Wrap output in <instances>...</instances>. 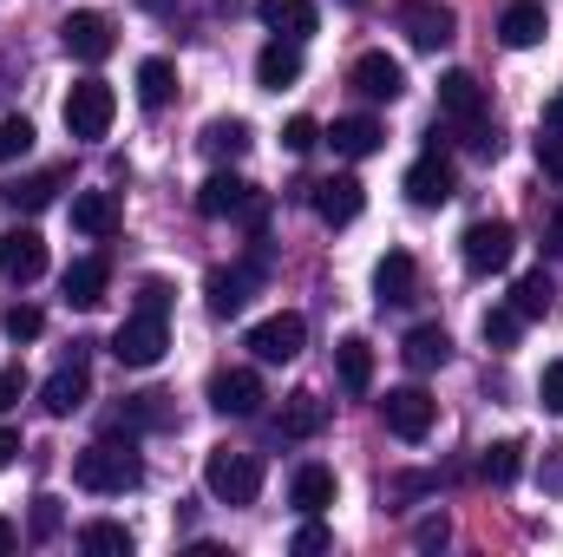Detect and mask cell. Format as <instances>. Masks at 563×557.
<instances>
[{"mask_svg":"<svg viewBox=\"0 0 563 557\" xmlns=\"http://www.w3.org/2000/svg\"><path fill=\"white\" fill-rule=\"evenodd\" d=\"M73 479H79L86 492H99V499H125V492H139L144 485V459H139V446H132V433H125V439H92V446L73 459Z\"/></svg>","mask_w":563,"mask_h":557,"instance_id":"6da1fadb","label":"cell"},{"mask_svg":"<svg viewBox=\"0 0 563 557\" xmlns=\"http://www.w3.org/2000/svg\"><path fill=\"white\" fill-rule=\"evenodd\" d=\"M203 485H210L217 505H256V492H263V459H256V452H236V446H217V452L203 459Z\"/></svg>","mask_w":563,"mask_h":557,"instance_id":"7a4b0ae2","label":"cell"},{"mask_svg":"<svg viewBox=\"0 0 563 557\" xmlns=\"http://www.w3.org/2000/svg\"><path fill=\"white\" fill-rule=\"evenodd\" d=\"M459 256H465L472 276H498V270H511V256H518V230H511L505 217H478V223L459 237Z\"/></svg>","mask_w":563,"mask_h":557,"instance_id":"3957f363","label":"cell"},{"mask_svg":"<svg viewBox=\"0 0 563 557\" xmlns=\"http://www.w3.org/2000/svg\"><path fill=\"white\" fill-rule=\"evenodd\" d=\"M164 348H170V328H164V315H151V308H132V315L119 321V335H112L119 368H157Z\"/></svg>","mask_w":563,"mask_h":557,"instance_id":"277c9868","label":"cell"},{"mask_svg":"<svg viewBox=\"0 0 563 557\" xmlns=\"http://www.w3.org/2000/svg\"><path fill=\"white\" fill-rule=\"evenodd\" d=\"M112 119H119V92H112L106 79H79V86L66 92V132H73V139H106Z\"/></svg>","mask_w":563,"mask_h":557,"instance_id":"5b68a950","label":"cell"},{"mask_svg":"<svg viewBox=\"0 0 563 557\" xmlns=\"http://www.w3.org/2000/svg\"><path fill=\"white\" fill-rule=\"evenodd\" d=\"M394 26H400L420 53H439V46H452L459 13H452L445 0H400V7H394Z\"/></svg>","mask_w":563,"mask_h":557,"instance_id":"8992f818","label":"cell"},{"mask_svg":"<svg viewBox=\"0 0 563 557\" xmlns=\"http://www.w3.org/2000/svg\"><path fill=\"white\" fill-rule=\"evenodd\" d=\"M59 46H66L73 59H86V66H99V59H112V46H119V33H112V20H106L99 7H73V13L59 20Z\"/></svg>","mask_w":563,"mask_h":557,"instance_id":"52a82bcc","label":"cell"},{"mask_svg":"<svg viewBox=\"0 0 563 557\" xmlns=\"http://www.w3.org/2000/svg\"><path fill=\"white\" fill-rule=\"evenodd\" d=\"M256 288H263V250H256L250 263H236V270H210V282H203V295H210V315H217V321L243 315Z\"/></svg>","mask_w":563,"mask_h":557,"instance_id":"ba28073f","label":"cell"},{"mask_svg":"<svg viewBox=\"0 0 563 557\" xmlns=\"http://www.w3.org/2000/svg\"><path fill=\"white\" fill-rule=\"evenodd\" d=\"M301 348H308V321H301L295 308H282V315H263V321L250 328V354H256V361H269V368L295 361Z\"/></svg>","mask_w":563,"mask_h":557,"instance_id":"9c48e42d","label":"cell"},{"mask_svg":"<svg viewBox=\"0 0 563 557\" xmlns=\"http://www.w3.org/2000/svg\"><path fill=\"white\" fill-rule=\"evenodd\" d=\"M0 276L20 282V288L46 276V237H40L33 223H13V230H0Z\"/></svg>","mask_w":563,"mask_h":557,"instance_id":"30bf717a","label":"cell"},{"mask_svg":"<svg viewBox=\"0 0 563 557\" xmlns=\"http://www.w3.org/2000/svg\"><path fill=\"white\" fill-rule=\"evenodd\" d=\"M380 419H387L394 439H426L432 419H439V401H432L426 387H394V394L380 401Z\"/></svg>","mask_w":563,"mask_h":557,"instance_id":"8fae6325","label":"cell"},{"mask_svg":"<svg viewBox=\"0 0 563 557\" xmlns=\"http://www.w3.org/2000/svg\"><path fill=\"white\" fill-rule=\"evenodd\" d=\"M452 190H459V171H452V157H445V151H439V139H432V144H426V157L407 171V197H413L420 210H439Z\"/></svg>","mask_w":563,"mask_h":557,"instance_id":"7c38bea8","label":"cell"},{"mask_svg":"<svg viewBox=\"0 0 563 557\" xmlns=\"http://www.w3.org/2000/svg\"><path fill=\"white\" fill-rule=\"evenodd\" d=\"M210 407L223 419H256L263 414V374L256 368H230L210 381Z\"/></svg>","mask_w":563,"mask_h":557,"instance_id":"4fadbf2b","label":"cell"},{"mask_svg":"<svg viewBox=\"0 0 563 557\" xmlns=\"http://www.w3.org/2000/svg\"><path fill=\"white\" fill-rule=\"evenodd\" d=\"M347 86H354L361 99H374V106H380V99L394 106V99L407 92V66H400L394 53H361V59H354V73H347Z\"/></svg>","mask_w":563,"mask_h":557,"instance_id":"5bb4252c","label":"cell"},{"mask_svg":"<svg viewBox=\"0 0 563 557\" xmlns=\"http://www.w3.org/2000/svg\"><path fill=\"white\" fill-rule=\"evenodd\" d=\"M308 204H314V217H321V223L347 230V223L361 217L367 190H361V177H321V184H308Z\"/></svg>","mask_w":563,"mask_h":557,"instance_id":"9a60e30c","label":"cell"},{"mask_svg":"<svg viewBox=\"0 0 563 557\" xmlns=\"http://www.w3.org/2000/svg\"><path fill=\"white\" fill-rule=\"evenodd\" d=\"M420 295V263L407 256V250H387L380 263H374V302L380 308H407Z\"/></svg>","mask_w":563,"mask_h":557,"instance_id":"2e32d148","label":"cell"},{"mask_svg":"<svg viewBox=\"0 0 563 557\" xmlns=\"http://www.w3.org/2000/svg\"><path fill=\"white\" fill-rule=\"evenodd\" d=\"M544 33H551V13H544V0H511V7L498 13V40H505L511 53L538 46Z\"/></svg>","mask_w":563,"mask_h":557,"instance_id":"e0dca14e","label":"cell"},{"mask_svg":"<svg viewBox=\"0 0 563 557\" xmlns=\"http://www.w3.org/2000/svg\"><path fill=\"white\" fill-rule=\"evenodd\" d=\"M256 197H263V190H250L236 171H217V177H203V190H197V210H203V217H243Z\"/></svg>","mask_w":563,"mask_h":557,"instance_id":"ac0fdd59","label":"cell"},{"mask_svg":"<svg viewBox=\"0 0 563 557\" xmlns=\"http://www.w3.org/2000/svg\"><path fill=\"white\" fill-rule=\"evenodd\" d=\"M73 230L92 237V243L119 237V197L112 190H73Z\"/></svg>","mask_w":563,"mask_h":557,"instance_id":"d6986e66","label":"cell"},{"mask_svg":"<svg viewBox=\"0 0 563 557\" xmlns=\"http://www.w3.org/2000/svg\"><path fill=\"white\" fill-rule=\"evenodd\" d=\"M86 401H92V381H86V361H66V368H59V374H53V381L40 387V407H46L53 419L79 414Z\"/></svg>","mask_w":563,"mask_h":557,"instance_id":"ffe728a7","label":"cell"},{"mask_svg":"<svg viewBox=\"0 0 563 557\" xmlns=\"http://www.w3.org/2000/svg\"><path fill=\"white\" fill-rule=\"evenodd\" d=\"M301 79V40H269L263 53H256V86L263 92H282V86H295Z\"/></svg>","mask_w":563,"mask_h":557,"instance_id":"44dd1931","label":"cell"},{"mask_svg":"<svg viewBox=\"0 0 563 557\" xmlns=\"http://www.w3.org/2000/svg\"><path fill=\"white\" fill-rule=\"evenodd\" d=\"M439 112H445L452 125L485 119V86H478L472 73H445V79H439Z\"/></svg>","mask_w":563,"mask_h":557,"instance_id":"7402d4cb","label":"cell"},{"mask_svg":"<svg viewBox=\"0 0 563 557\" xmlns=\"http://www.w3.org/2000/svg\"><path fill=\"white\" fill-rule=\"evenodd\" d=\"M59 190H66V171H59V164H53V171H33V177H13V184H0V197H7L13 210H26V217H33V210H46Z\"/></svg>","mask_w":563,"mask_h":557,"instance_id":"603a6c76","label":"cell"},{"mask_svg":"<svg viewBox=\"0 0 563 557\" xmlns=\"http://www.w3.org/2000/svg\"><path fill=\"white\" fill-rule=\"evenodd\" d=\"M288 505H295L301 518H321V512L334 505V472H328V466H301V472L288 479Z\"/></svg>","mask_w":563,"mask_h":557,"instance_id":"cb8c5ba5","label":"cell"},{"mask_svg":"<svg viewBox=\"0 0 563 557\" xmlns=\"http://www.w3.org/2000/svg\"><path fill=\"white\" fill-rule=\"evenodd\" d=\"M106 288H112V263H106V256H79V263L66 270V302H73V308H99Z\"/></svg>","mask_w":563,"mask_h":557,"instance_id":"d4e9b609","label":"cell"},{"mask_svg":"<svg viewBox=\"0 0 563 557\" xmlns=\"http://www.w3.org/2000/svg\"><path fill=\"white\" fill-rule=\"evenodd\" d=\"M400 354H407V368H413V374H432V368H445V361H452V335H445L439 321H420V328L400 341Z\"/></svg>","mask_w":563,"mask_h":557,"instance_id":"484cf974","label":"cell"},{"mask_svg":"<svg viewBox=\"0 0 563 557\" xmlns=\"http://www.w3.org/2000/svg\"><path fill=\"white\" fill-rule=\"evenodd\" d=\"M256 20L282 40H301V33H314V0H256Z\"/></svg>","mask_w":563,"mask_h":557,"instance_id":"4316f807","label":"cell"},{"mask_svg":"<svg viewBox=\"0 0 563 557\" xmlns=\"http://www.w3.org/2000/svg\"><path fill=\"white\" fill-rule=\"evenodd\" d=\"M321 426H328V401H321V394L301 387V394L282 401V439H314Z\"/></svg>","mask_w":563,"mask_h":557,"instance_id":"83f0119b","label":"cell"},{"mask_svg":"<svg viewBox=\"0 0 563 557\" xmlns=\"http://www.w3.org/2000/svg\"><path fill=\"white\" fill-rule=\"evenodd\" d=\"M334 374H341L347 394H367V387H374V348H367L361 335H347V341L334 348Z\"/></svg>","mask_w":563,"mask_h":557,"instance_id":"f1b7e54d","label":"cell"},{"mask_svg":"<svg viewBox=\"0 0 563 557\" xmlns=\"http://www.w3.org/2000/svg\"><path fill=\"white\" fill-rule=\"evenodd\" d=\"M328 139H334L341 157H374V151L387 144V132H380V119H367V112H361V119H334V132H328Z\"/></svg>","mask_w":563,"mask_h":557,"instance_id":"f546056e","label":"cell"},{"mask_svg":"<svg viewBox=\"0 0 563 557\" xmlns=\"http://www.w3.org/2000/svg\"><path fill=\"white\" fill-rule=\"evenodd\" d=\"M511 308H518V321H538V315H551V308H558V282L544 276V270L518 276V288H511Z\"/></svg>","mask_w":563,"mask_h":557,"instance_id":"4dcf8cb0","label":"cell"},{"mask_svg":"<svg viewBox=\"0 0 563 557\" xmlns=\"http://www.w3.org/2000/svg\"><path fill=\"white\" fill-rule=\"evenodd\" d=\"M177 99V66L170 59H144L139 66V106L144 112H164Z\"/></svg>","mask_w":563,"mask_h":557,"instance_id":"1f68e13d","label":"cell"},{"mask_svg":"<svg viewBox=\"0 0 563 557\" xmlns=\"http://www.w3.org/2000/svg\"><path fill=\"white\" fill-rule=\"evenodd\" d=\"M197 144H203V157L230 164V157H243V151H250V125H243V119H210Z\"/></svg>","mask_w":563,"mask_h":557,"instance_id":"d6a6232c","label":"cell"},{"mask_svg":"<svg viewBox=\"0 0 563 557\" xmlns=\"http://www.w3.org/2000/svg\"><path fill=\"white\" fill-rule=\"evenodd\" d=\"M79 551H92V557H132V532H125V525H112V518H92V525H79Z\"/></svg>","mask_w":563,"mask_h":557,"instance_id":"836d02e7","label":"cell"},{"mask_svg":"<svg viewBox=\"0 0 563 557\" xmlns=\"http://www.w3.org/2000/svg\"><path fill=\"white\" fill-rule=\"evenodd\" d=\"M518 452H525L518 439H498V446H485V459H478V472H485L492 485H511V479H518V466H525Z\"/></svg>","mask_w":563,"mask_h":557,"instance_id":"e575fe53","label":"cell"},{"mask_svg":"<svg viewBox=\"0 0 563 557\" xmlns=\"http://www.w3.org/2000/svg\"><path fill=\"white\" fill-rule=\"evenodd\" d=\"M0 328H7V341H40V335H46V315H40L33 302H13V308L0 315Z\"/></svg>","mask_w":563,"mask_h":557,"instance_id":"d590c367","label":"cell"},{"mask_svg":"<svg viewBox=\"0 0 563 557\" xmlns=\"http://www.w3.org/2000/svg\"><path fill=\"white\" fill-rule=\"evenodd\" d=\"M33 151V119H0V164H13V157H26Z\"/></svg>","mask_w":563,"mask_h":557,"instance_id":"8d00e7d4","label":"cell"},{"mask_svg":"<svg viewBox=\"0 0 563 557\" xmlns=\"http://www.w3.org/2000/svg\"><path fill=\"white\" fill-rule=\"evenodd\" d=\"M478 335H485V348H511L518 341V308H492Z\"/></svg>","mask_w":563,"mask_h":557,"instance_id":"74e56055","label":"cell"},{"mask_svg":"<svg viewBox=\"0 0 563 557\" xmlns=\"http://www.w3.org/2000/svg\"><path fill=\"white\" fill-rule=\"evenodd\" d=\"M538 171L563 184V125H544V132H538Z\"/></svg>","mask_w":563,"mask_h":557,"instance_id":"f35d334b","label":"cell"},{"mask_svg":"<svg viewBox=\"0 0 563 557\" xmlns=\"http://www.w3.org/2000/svg\"><path fill=\"white\" fill-rule=\"evenodd\" d=\"M59 525H66L59 499H53V492H40V499H33V538H59Z\"/></svg>","mask_w":563,"mask_h":557,"instance_id":"ab89813d","label":"cell"},{"mask_svg":"<svg viewBox=\"0 0 563 557\" xmlns=\"http://www.w3.org/2000/svg\"><path fill=\"white\" fill-rule=\"evenodd\" d=\"M282 144H288L295 157H308V151L321 144V125H314V119H288V125H282Z\"/></svg>","mask_w":563,"mask_h":557,"instance_id":"60d3db41","label":"cell"},{"mask_svg":"<svg viewBox=\"0 0 563 557\" xmlns=\"http://www.w3.org/2000/svg\"><path fill=\"white\" fill-rule=\"evenodd\" d=\"M328 545H334L328 525H321V518H301V532H295V557H321Z\"/></svg>","mask_w":563,"mask_h":557,"instance_id":"b9f144b4","label":"cell"},{"mask_svg":"<svg viewBox=\"0 0 563 557\" xmlns=\"http://www.w3.org/2000/svg\"><path fill=\"white\" fill-rule=\"evenodd\" d=\"M465 144H472V157H498V151H505L498 125H485V119H472V125H465Z\"/></svg>","mask_w":563,"mask_h":557,"instance_id":"7bdbcfd3","label":"cell"},{"mask_svg":"<svg viewBox=\"0 0 563 557\" xmlns=\"http://www.w3.org/2000/svg\"><path fill=\"white\" fill-rule=\"evenodd\" d=\"M445 538H452V525H445V512H432V518H420V525H413V545H420V551H439Z\"/></svg>","mask_w":563,"mask_h":557,"instance_id":"ee69618b","label":"cell"},{"mask_svg":"<svg viewBox=\"0 0 563 557\" xmlns=\"http://www.w3.org/2000/svg\"><path fill=\"white\" fill-rule=\"evenodd\" d=\"M139 308H151V315H170V282H164V276H144L139 282Z\"/></svg>","mask_w":563,"mask_h":557,"instance_id":"f6af8a7d","label":"cell"},{"mask_svg":"<svg viewBox=\"0 0 563 557\" xmlns=\"http://www.w3.org/2000/svg\"><path fill=\"white\" fill-rule=\"evenodd\" d=\"M538 401H544V414H563V361H551V368H544Z\"/></svg>","mask_w":563,"mask_h":557,"instance_id":"bcb514c9","label":"cell"},{"mask_svg":"<svg viewBox=\"0 0 563 557\" xmlns=\"http://www.w3.org/2000/svg\"><path fill=\"white\" fill-rule=\"evenodd\" d=\"M20 394H26V374H20V368H0V414H7Z\"/></svg>","mask_w":563,"mask_h":557,"instance_id":"7dc6e473","label":"cell"},{"mask_svg":"<svg viewBox=\"0 0 563 557\" xmlns=\"http://www.w3.org/2000/svg\"><path fill=\"white\" fill-rule=\"evenodd\" d=\"M544 256H563V204H551L544 217Z\"/></svg>","mask_w":563,"mask_h":557,"instance_id":"c3c4849f","label":"cell"},{"mask_svg":"<svg viewBox=\"0 0 563 557\" xmlns=\"http://www.w3.org/2000/svg\"><path fill=\"white\" fill-rule=\"evenodd\" d=\"M13 459H20V433H13V426H0V472H7Z\"/></svg>","mask_w":563,"mask_h":557,"instance_id":"681fc988","label":"cell"},{"mask_svg":"<svg viewBox=\"0 0 563 557\" xmlns=\"http://www.w3.org/2000/svg\"><path fill=\"white\" fill-rule=\"evenodd\" d=\"M13 545H20V532H13V525L0 518V551H13Z\"/></svg>","mask_w":563,"mask_h":557,"instance_id":"f907efd6","label":"cell"},{"mask_svg":"<svg viewBox=\"0 0 563 557\" xmlns=\"http://www.w3.org/2000/svg\"><path fill=\"white\" fill-rule=\"evenodd\" d=\"M144 13H170V7H177V0H139Z\"/></svg>","mask_w":563,"mask_h":557,"instance_id":"816d5d0a","label":"cell"},{"mask_svg":"<svg viewBox=\"0 0 563 557\" xmlns=\"http://www.w3.org/2000/svg\"><path fill=\"white\" fill-rule=\"evenodd\" d=\"M347 7H361V0H347Z\"/></svg>","mask_w":563,"mask_h":557,"instance_id":"f5cc1de1","label":"cell"}]
</instances>
